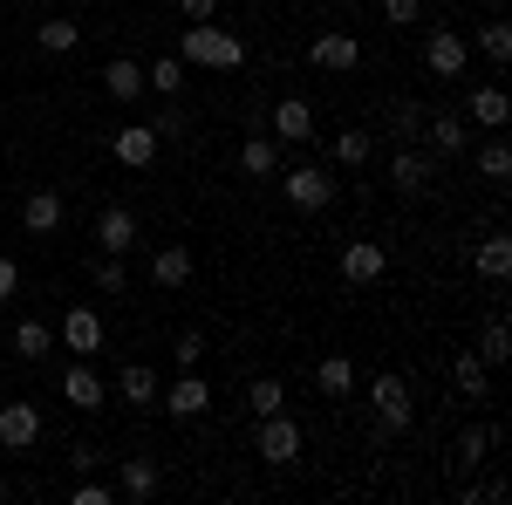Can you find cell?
<instances>
[{
  "label": "cell",
  "instance_id": "42",
  "mask_svg": "<svg viewBox=\"0 0 512 505\" xmlns=\"http://www.w3.org/2000/svg\"><path fill=\"white\" fill-rule=\"evenodd\" d=\"M14 294H21V267H14V260H0V308H7Z\"/></svg>",
  "mask_w": 512,
  "mask_h": 505
},
{
  "label": "cell",
  "instance_id": "18",
  "mask_svg": "<svg viewBox=\"0 0 512 505\" xmlns=\"http://www.w3.org/2000/svg\"><path fill=\"white\" fill-rule=\"evenodd\" d=\"M151 280H158L164 294L192 287V246H158V253H151Z\"/></svg>",
  "mask_w": 512,
  "mask_h": 505
},
{
  "label": "cell",
  "instance_id": "35",
  "mask_svg": "<svg viewBox=\"0 0 512 505\" xmlns=\"http://www.w3.org/2000/svg\"><path fill=\"white\" fill-rule=\"evenodd\" d=\"M478 355H485L492 369H499V362L512 355V335H506V321H485V335H478Z\"/></svg>",
  "mask_w": 512,
  "mask_h": 505
},
{
  "label": "cell",
  "instance_id": "16",
  "mask_svg": "<svg viewBox=\"0 0 512 505\" xmlns=\"http://www.w3.org/2000/svg\"><path fill=\"white\" fill-rule=\"evenodd\" d=\"M506 117H512V96L499 89V82H478L472 103H465V123H478V130H506Z\"/></svg>",
  "mask_w": 512,
  "mask_h": 505
},
{
  "label": "cell",
  "instance_id": "31",
  "mask_svg": "<svg viewBox=\"0 0 512 505\" xmlns=\"http://www.w3.org/2000/svg\"><path fill=\"white\" fill-rule=\"evenodd\" d=\"M48 349H55V328H41V321H14V355H21V362H41Z\"/></svg>",
  "mask_w": 512,
  "mask_h": 505
},
{
  "label": "cell",
  "instance_id": "8",
  "mask_svg": "<svg viewBox=\"0 0 512 505\" xmlns=\"http://www.w3.org/2000/svg\"><path fill=\"white\" fill-rule=\"evenodd\" d=\"M267 130H274L280 144H315V137H321V130H315V110H308V96H280L274 117H267Z\"/></svg>",
  "mask_w": 512,
  "mask_h": 505
},
{
  "label": "cell",
  "instance_id": "39",
  "mask_svg": "<svg viewBox=\"0 0 512 505\" xmlns=\"http://www.w3.org/2000/svg\"><path fill=\"white\" fill-rule=\"evenodd\" d=\"M383 21L390 28H417L424 21V0H383Z\"/></svg>",
  "mask_w": 512,
  "mask_h": 505
},
{
  "label": "cell",
  "instance_id": "20",
  "mask_svg": "<svg viewBox=\"0 0 512 505\" xmlns=\"http://www.w3.org/2000/svg\"><path fill=\"white\" fill-rule=\"evenodd\" d=\"M103 89H110L117 103H137V96H144V62H137V55H117V62H103Z\"/></svg>",
  "mask_w": 512,
  "mask_h": 505
},
{
  "label": "cell",
  "instance_id": "27",
  "mask_svg": "<svg viewBox=\"0 0 512 505\" xmlns=\"http://www.w3.org/2000/svg\"><path fill=\"white\" fill-rule=\"evenodd\" d=\"M117 389H123V403H158V369L151 362H123Z\"/></svg>",
  "mask_w": 512,
  "mask_h": 505
},
{
  "label": "cell",
  "instance_id": "13",
  "mask_svg": "<svg viewBox=\"0 0 512 505\" xmlns=\"http://www.w3.org/2000/svg\"><path fill=\"white\" fill-rule=\"evenodd\" d=\"M110 151H117V164H130V171H151V164H158V130H151V123H123L117 137H110Z\"/></svg>",
  "mask_w": 512,
  "mask_h": 505
},
{
  "label": "cell",
  "instance_id": "43",
  "mask_svg": "<svg viewBox=\"0 0 512 505\" xmlns=\"http://www.w3.org/2000/svg\"><path fill=\"white\" fill-rule=\"evenodd\" d=\"M185 7V21H219V0H178Z\"/></svg>",
  "mask_w": 512,
  "mask_h": 505
},
{
  "label": "cell",
  "instance_id": "9",
  "mask_svg": "<svg viewBox=\"0 0 512 505\" xmlns=\"http://www.w3.org/2000/svg\"><path fill=\"white\" fill-rule=\"evenodd\" d=\"M383 273H390V253H383L376 239H349V246H342V280H349V287H376Z\"/></svg>",
  "mask_w": 512,
  "mask_h": 505
},
{
  "label": "cell",
  "instance_id": "22",
  "mask_svg": "<svg viewBox=\"0 0 512 505\" xmlns=\"http://www.w3.org/2000/svg\"><path fill=\"white\" fill-rule=\"evenodd\" d=\"M451 383L465 389L472 403H485V396H492V362H485V355H478V349H465V355H458V362H451Z\"/></svg>",
  "mask_w": 512,
  "mask_h": 505
},
{
  "label": "cell",
  "instance_id": "10",
  "mask_svg": "<svg viewBox=\"0 0 512 505\" xmlns=\"http://www.w3.org/2000/svg\"><path fill=\"white\" fill-rule=\"evenodd\" d=\"M137 212H130V205H103V212H96V246H103V253H137Z\"/></svg>",
  "mask_w": 512,
  "mask_h": 505
},
{
  "label": "cell",
  "instance_id": "6",
  "mask_svg": "<svg viewBox=\"0 0 512 505\" xmlns=\"http://www.w3.org/2000/svg\"><path fill=\"white\" fill-rule=\"evenodd\" d=\"M424 69H431V76H465V69H472V48H465V35H458V28H431V35H424Z\"/></svg>",
  "mask_w": 512,
  "mask_h": 505
},
{
  "label": "cell",
  "instance_id": "19",
  "mask_svg": "<svg viewBox=\"0 0 512 505\" xmlns=\"http://www.w3.org/2000/svg\"><path fill=\"white\" fill-rule=\"evenodd\" d=\"M62 396H69L76 410H103V403H110V389H103V376H96L89 362H76V369H62Z\"/></svg>",
  "mask_w": 512,
  "mask_h": 505
},
{
  "label": "cell",
  "instance_id": "29",
  "mask_svg": "<svg viewBox=\"0 0 512 505\" xmlns=\"http://www.w3.org/2000/svg\"><path fill=\"white\" fill-rule=\"evenodd\" d=\"M328 151H335V164L362 171V164L376 157V137H369V130H335V144H328Z\"/></svg>",
  "mask_w": 512,
  "mask_h": 505
},
{
  "label": "cell",
  "instance_id": "30",
  "mask_svg": "<svg viewBox=\"0 0 512 505\" xmlns=\"http://www.w3.org/2000/svg\"><path fill=\"white\" fill-rule=\"evenodd\" d=\"M82 41V28L69 21V14H55V21H35V48H48V55H69Z\"/></svg>",
  "mask_w": 512,
  "mask_h": 505
},
{
  "label": "cell",
  "instance_id": "21",
  "mask_svg": "<svg viewBox=\"0 0 512 505\" xmlns=\"http://www.w3.org/2000/svg\"><path fill=\"white\" fill-rule=\"evenodd\" d=\"M315 389L328 396V403H349V396H355V362H349V355H321Z\"/></svg>",
  "mask_w": 512,
  "mask_h": 505
},
{
  "label": "cell",
  "instance_id": "36",
  "mask_svg": "<svg viewBox=\"0 0 512 505\" xmlns=\"http://www.w3.org/2000/svg\"><path fill=\"white\" fill-rule=\"evenodd\" d=\"M485 458H492V430H465V437H458V465L478 471Z\"/></svg>",
  "mask_w": 512,
  "mask_h": 505
},
{
  "label": "cell",
  "instance_id": "34",
  "mask_svg": "<svg viewBox=\"0 0 512 505\" xmlns=\"http://www.w3.org/2000/svg\"><path fill=\"white\" fill-rule=\"evenodd\" d=\"M478 48H485V62H492V69H506V62H512V28H506V21H485Z\"/></svg>",
  "mask_w": 512,
  "mask_h": 505
},
{
  "label": "cell",
  "instance_id": "15",
  "mask_svg": "<svg viewBox=\"0 0 512 505\" xmlns=\"http://www.w3.org/2000/svg\"><path fill=\"white\" fill-rule=\"evenodd\" d=\"M0 444H7V451H35L41 444V410L35 403H0Z\"/></svg>",
  "mask_w": 512,
  "mask_h": 505
},
{
  "label": "cell",
  "instance_id": "4",
  "mask_svg": "<svg viewBox=\"0 0 512 505\" xmlns=\"http://www.w3.org/2000/svg\"><path fill=\"white\" fill-rule=\"evenodd\" d=\"M253 458L260 465H294L301 458V424L287 417V410H274V417H260V437H253Z\"/></svg>",
  "mask_w": 512,
  "mask_h": 505
},
{
  "label": "cell",
  "instance_id": "28",
  "mask_svg": "<svg viewBox=\"0 0 512 505\" xmlns=\"http://www.w3.org/2000/svg\"><path fill=\"white\" fill-rule=\"evenodd\" d=\"M151 130H158V144H185V137H192V110H185L178 96H164V110L151 117Z\"/></svg>",
  "mask_w": 512,
  "mask_h": 505
},
{
  "label": "cell",
  "instance_id": "12",
  "mask_svg": "<svg viewBox=\"0 0 512 505\" xmlns=\"http://www.w3.org/2000/svg\"><path fill=\"white\" fill-rule=\"evenodd\" d=\"M103 314L96 308H69L62 314V349H76V362H89V355H103Z\"/></svg>",
  "mask_w": 512,
  "mask_h": 505
},
{
  "label": "cell",
  "instance_id": "23",
  "mask_svg": "<svg viewBox=\"0 0 512 505\" xmlns=\"http://www.w3.org/2000/svg\"><path fill=\"white\" fill-rule=\"evenodd\" d=\"M472 267H478V280H492V287H499V280L512 273V239L506 233L478 239V246H472Z\"/></svg>",
  "mask_w": 512,
  "mask_h": 505
},
{
  "label": "cell",
  "instance_id": "37",
  "mask_svg": "<svg viewBox=\"0 0 512 505\" xmlns=\"http://www.w3.org/2000/svg\"><path fill=\"white\" fill-rule=\"evenodd\" d=\"M69 505H117V485H103V478H89V471H82V485L69 492Z\"/></svg>",
  "mask_w": 512,
  "mask_h": 505
},
{
  "label": "cell",
  "instance_id": "17",
  "mask_svg": "<svg viewBox=\"0 0 512 505\" xmlns=\"http://www.w3.org/2000/svg\"><path fill=\"white\" fill-rule=\"evenodd\" d=\"M472 123L458 117V110H444V117H424V137H431V151L437 157H465L472 151V137H465Z\"/></svg>",
  "mask_w": 512,
  "mask_h": 505
},
{
  "label": "cell",
  "instance_id": "2",
  "mask_svg": "<svg viewBox=\"0 0 512 505\" xmlns=\"http://www.w3.org/2000/svg\"><path fill=\"white\" fill-rule=\"evenodd\" d=\"M369 410H376V437H403V430L417 424V403H410V383H403L396 369L369 383Z\"/></svg>",
  "mask_w": 512,
  "mask_h": 505
},
{
  "label": "cell",
  "instance_id": "38",
  "mask_svg": "<svg viewBox=\"0 0 512 505\" xmlns=\"http://www.w3.org/2000/svg\"><path fill=\"white\" fill-rule=\"evenodd\" d=\"M89 273H96V287H103V294H123V280H130V273H123V260H117V253H103V260H96V267H89Z\"/></svg>",
  "mask_w": 512,
  "mask_h": 505
},
{
  "label": "cell",
  "instance_id": "25",
  "mask_svg": "<svg viewBox=\"0 0 512 505\" xmlns=\"http://www.w3.org/2000/svg\"><path fill=\"white\" fill-rule=\"evenodd\" d=\"M158 492V465L151 458H117V499H151Z\"/></svg>",
  "mask_w": 512,
  "mask_h": 505
},
{
  "label": "cell",
  "instance_id": "41",
  "mask_svg": "<svg viewBox=\"0 0 512 505\" xmlns=\"http://www.w3.org/2000/svg\"><path fill=\"white\" fill-rule=\"evenodd\" d=\"M178 369H198V355H205V335H178Z\"/></svg>",
  "mask_w": 512,
  "mask_h": 505
},
{
  "label": "cell",
  "instance_id": "3",
  "mask_svg": "<svg viewBox=\"0 0 512 505\" xmlns=\"http://www.w3.org/2000/svg\"><path fill=\"white\" fill-rule=\"evenodd\" d=\"M280 192L294 212H328L335 205V171H321V164H294V171H280Z\"/></svg>",
  "mask_w": 512,
  "mask_h": 505
},
{
  "label": "cell",
  "instance_id": "26",
  "mask_svg": "<svg viewBox=\"0 0 512 505\" xmlns=\"http://www.w3.org/2000/svg\"><path fill=\"white\" fill-rule=\"evenodd\" d=\"M185 82H192V69H185L178 55H158V62L144 69V89H158V96H185Z\"/></svg>",
  "mask_w": 512,
  "mask_h": 505
},
{
  "label": "cell",
  "instance_id": "1",
  "mask_svg": "<svg viewBox=\"0 0 512 505\" xmlns=\"http://www.w3.org/2000/svg\"><path fill=\"white\" fill-rule=\"evenodd\" d=\"M178 62L185 69H246V41L219 21H192L185 41H178Z\"/></svg>",
  "mask_w": 512,
  "mask_h": 505
},
{
  "label": "cell",
  "instance_id": "24",
  "mask_svg": "<svg viewBox=\"0 0 512 505\" xmlns=\"http://www.w3.org/2000/svg\"><path fill=\"white\" fill-rule=\"evenodd\" d=\"M239 171H246V178H274V171H280V137H274V130L239 144Z\"/></svg>",
  "mask_w": 512,
  "mask_h": 505
},
{
  "label": "cell",
  "instance_id": "32",
  "mask_svg": "<svg viewBox=\"0 0 512 505\" xmlns=\"http://www.w3.org/2000/svg\"><path fill=\"white\" fill-rule=\"evenodd\" d=\"M246 403H253V417H274V410H287V383L280 376H253L246 383Z\"/></svg>",
  "mask_w": 512,
  "mask_h": 505
},
{
  "label": "cell",
  "instance_id": "5",
  "mask_svg": "<svg viewBox=\"0 0 512 505\" xmlns=\"http://www.w3.org/2000/svg\"><path fill=\"white\" fill-rule=\"evenodd\" d=\"M308 69H321V76H355L362 69V41L342 35V28H321L308 41Z\"/></svg>",
  "mask_w": 512,
  "mask_h": 505
},
{
  "label": "cell",
  "instance_id": "40",
  "mask_svg": "<svg viewBox=\"0 0 512 505\" xmlns=\"http://www.w3.org/2000/svg\"><path fill=\"white\" fill-rule=\"evenodd\" d=\"M396 137H403V144H417V137H424V110H410V103H403V110H396Z\"/></svg>",
  "mask_w": 512,
  "mask_h": 505
},
{
  "label": "cell",
  "instance_id": "14",
  "mask_svg": "<svg viewBox=\"0 0 512 505\" xmlns=\"http://www.w3.org/2000/svg\"><path fill=\"white\" fill-rule=\"evenodd\" d=\"M62 219H69L62 192H55V185H35V192H28V205H21V226H28L35 239H48V233H62Z\"/></svg>",
  "mask_w": 512,
  "mask_h": 505
},
{
  "label": "cell",
  "instance_id": "33",
  "mask_svg": "<svg viewBox=\"0 0 512 505\" xmlns=\"http://www.w3.org/2000/svg\"><path fill=\"white\" fill-rule=\"evenodd\" d=\"M478 178H485V185H506V178H512V151H506V137H492V144L478 151Z\"/></svg>",
  "mask_w": 512,
  "mask_h": 505
},
{
  "label": "cell",
  "instance_id": "7",
  "mask_svg": "<svg viewBox=\"0 0 512 505\" xmlns=\"http://www.w3.org/2000/svg\"><path fill=\"white\" fill-rule=\"evenodd\" d=\"M158 403L178 417V424H192V417H205V410H212V383H205L198 369H185L171 389H158Z\"/></svg>",
  "mask_w": 512,
  "mask_h": 505
},
{
  "label": "cell",
  "instance_id": "11",
  "mask_svg": "<svg viewBox=\"0 0 512 505\" xmlns=\"http://www.w3.org/2000/svg\"><path fill=\"white\" fill-rule=\"evenodd\" d=\"M390 185L403 198H431V185H437V164L424 151H410V144H403V151L390 157Z\"/></svg>",
  "mask_w": 512,
  "mask_h": 505
},
{
  "label": "cell",
  "instance_id": "44",
  "mask_svg": "<svg viewBox=\"0 0 512 505\" xmlns=\"http://www.w3.org/2000/svg\"><path fill=\"white\" fill-rule=\"evenodd\" d=\"M335 7H362V0H335Z\"/></svg>",
  "mask_w": 512,
  "mask_h": 505
}]
</instances>
